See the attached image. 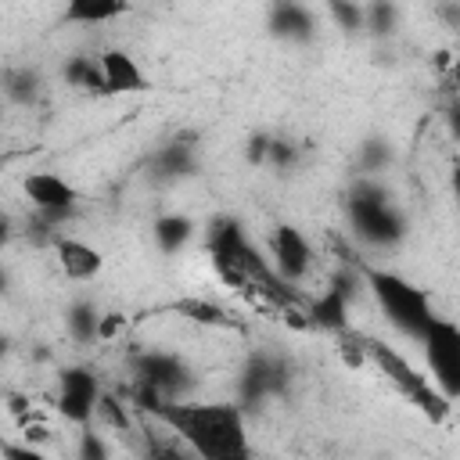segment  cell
<instances>
[{
  "label": "cell",
  "mask_w": 460,
  "mask_h": 460,
  "mask_svg": "<svg viewBox=\"0 0 460 460\" xmlns=\"http://www.w3.org/2000/svg\"><path fill=\"white\" fill-rule=\"evenodd\" d=\"M0 288H4V273H0Z\"/></svg>",
  "instance_id": "29"
},
{
  "label": "cell",
  "mask_w": 460,
  "mask_h": 460,
  "mask_svg": "<svg viewBox=\"0 0 460 460\" xmlns=\"http://www.w3.org/2000/svg\"><path fill=\"white\" fill-rule=\"evenodd\" d=\"M4 237H7V219L0 216V241H4Z\"/></svg>",
  "instance_id": "27"
},
{
  "label": "cell",
  "mask_w": 460,
  "mask_h": 460,
  "mask_svg": "<svg viewBox=\"0 0 460 460\" xmlns=\"http://www.w3.org/2000/svg\"><path fill=\"white\" fill-rule=\"evenodd\" d=\"M93 413H101L104 424H115L119 431H129V417L122 413V402L115 395H97V410Z\"/></svg>",
  "instance_id": "16"
},
{
  "label": "cell",
  "mask_w": 460,
  "mask_h": 460,
  "mask_svg": "<svg viewBox=\"0 0 460 460\" xmlns=\"http://www.w3.org/2000/svg\"><path fill=\"white\" fill-rule=\"evenodd\" d=\"M43 438H47L43 424H25V442H43Z\"/></svg>",
  "instance_id": "25"
},
{
  "label": "cell",
  "mask_w": 460,
  "mask_h": 460,
  "mask_svg": "<svg viewBox=\"0 0 460 460\" xmlns=\"http://www.w3.org/2000/svg\"><path fill=\"white\" fill-rule=\"evenodd\" d=\"M313 323L331 327V331L345 327V295H341V288H331L323 298L313 302Z\"/></svg>",
  "instance_id": "14"
},
{
  "label": "cell",
  "mask_w": 460,
  "mask_h": 460,
  "mask_svg": "<svg viewBox=\"0 0 460 460\" xmlns=\"http://www.w3.org/2000/svg\"><path fill=\"white\" fill-rule=\"evenodd\" d=\"M97 377L83 367H65L58 374V413L72 424H86L97 410Z\"/></svg>",
  "instance_id": "4"
},
{
  "label": "cell",
  "mask_w": 460,
  "mask_h": 460,
  "mask_svg": "<svg viewBox=\"0 0 460 460\" xmlns=\"http://www.w3.org/2000/svg\"><path fill=\"white\" fill-rule=\"evenodd\" d=\"M180 309L190 313V320H201V323H219V320H223V313H219L212 302H183Z\"/></svg>",
  "instance_id": "20"
},
{
  "label": "cell",
  "mask_w": 460,
  "mask_h": 460,
  "mask_svg": "<svg viewBox=\"0 0 460 460\" xmlns=\"http://www.w3.org/2000/svg\"><path fill=\"white\" fill-rule=\"evenodd\" d=\"M420 338H424V345H428L431 385L453 402L456 392H460V331H456L453 320L435 316Z\"/></svg>",
  "instance_id": "3"
},
{
  "label": "cell",
  "mask_w": 460,
  "mask_h": 460,
  "mask_svg": "<svg viewBox=\"0 0 460 460\" xmlns=\"http://www.w3.org/2000/svg\"><path fill=\"white\" fill-rule=\"evenodd\" d=\"M97 68H101V79H104V93H140V90H147V75L119 47L104 50L97 58Z\"/></svg>",
  "instance_id": "5"
},
{
  "label": "cell",
  "mask_w": 460,
  "mask_h": 460,
  "mask_svg": "<svg viewBox=\"0 0 460 460\" xmlns=\"http://www.w3.org/2000/svg\"><path fill=\"white\" fill-rule=\"evenodd\" d=\"M122 11H129V4H122V0H72L65 18L90 25V22H108V18H115Z\"/></svg>",
  "instance_id": "12"
},
{
  "label": "cell",
  "mask_w": 460,
  "mask_h": 460,
  "mask_svg": "<svg viewBox=\"0 0 460 460\" xmlns=\"http://www.w3.org/2000/svg\"><path fill=\"white\" fill-rule=\"evenodd\" d=\"M25 198L40 208V212H65L75 205V187L68 180H61L58 172H29L25 183H22Z\"/></svg>",
  "instance_id": "6"
},
{
  "label": "cell",
  "mask_w": 460,
  "mask_h": 460,
  "mask_svg": "<svg viewBox=\"0 0 460 460\" xmlns=\"http://www.w3.org/2000/svg\"><path fill=\"white\" fill-rule=\"evenodd\" d=\"M370 288H374V295H377L385 316H388L399 331L420 338V334L428 331V323L435 320V313H431V295H428L424 288H417V284H410V280H402V277H395V273H385V270H370Z\"/></svg>",
  "instance_id": "2"
},
{
  "label": "cell",
  "mask_w": 460,
  "mask_h": 460,
  "mask_svg": "<svg viewBox=\"0 0 460 460\" xmlns=\"http://www.w3.org/2000/svg\"><path fill=\"white\" fill-rule=\"evenodd\" d=\"M155 460H190V456H183V453H158Z\"/></svg>",
  "instance_id": "26"
},
{
  "label": "cell",
  "mask_w": 460,
  "mask_h": 460,
  "mask_svg": "<svg viewBox=\"0 0 460 460\" xmlns=\"http://www.w3.org/2000/svg\"><path fill=\"white\" fill-rule=\"evenodd\" d=\"M140 406L165 420L201 460H248V431L230 402H172L140 385Z\"/></svg>",
  "instance_id": "1"
},
{
  "label": "cell",
  "mask_w": 460,
  "mask_h": 460,
  "mask_svg": "<svg viewBox=\"0 0 460 460\" xmlns=\"http://www.w3.org/2000/svg\"><path fill=\"white\" fill-rule=\"evenodd\" d=\"M273 259L284 280H298L309 270V244L295 226H277L273 237Z\"/></svg>",
  "instance_id": "7"
},
{
  "label": "cell",
  "mask_w": 460,
  "mask_h": 460,
  "mask_svg": "<svg viewBox=\"0 0 460 460\" xmlns=\"http://www.w3.org/2000/svg\"><path fill=\"white\" fill-rule=\"evenodd\" d=\"M370 22L377 25V32H388V22H392V7H388V4H374V7H370Z\"/></svg>",
  "instance_id": "23"
},
{
  "label": "cell",
  "mask_w": 460,
  "mask_h": 460,
  "mask_svg": "<svg viewBox=\"0 0 460 460\" xmlns=\"http://www.w3.org/2000/svg\"><path fill=\"white\" fill-rule=\"evenodd\" d=\"M363 349H367V352H370V356L381 363V370H385V374H388V377H392V381H395V385H399V388H402L410 399H413V395H417V392H420V388L431 381V377L417 374V370H413V367H410L402 356H395V352H392L388 345H381V341H370V345H363Z\"/></svg>",
  "instance_id": "9"
},
{
  "label": "cell",
  "mask_w": 460,
  "mask_h": 460,
  "mask_svg": "<svg viewBox=\"0 0 460 460\" xmlns=\"http://www.w3.org/2000/svg\"><path fill=\"white\" fill-rule=\"evenodd\" d=\"M180 363L172 359V356H144L140 359V377H144V385L151 388V392H158V395H165L169 388H176V381H180Z\"/></svg>",
  "instance_id": "11"
},
{
  "label": "cell",
  "mask_w": 460,
  "mask_h": 460,
  "mask_svg": "<svg viewBox=\"0 0 460 460\" xmlns=\"http://www.w3.org/2000/svg\"><path fill=\"white\" fill-rule=\"evenodd\" d=\"M122 327H126V316H122V313H104V316H97V338H101V341H111Z\"/></svg>",
  "instance_id": "21"
},
{
  "label": "cell",
  "mask_w": 460,
  "mask_h": 460,
  "mask_svg": "<svg viewBox=\"0 0 460 460\" xmlns=\"http://www.w3.org/2000/svg\"><path fill=\"white\" fill-rule=\"evenodd\" d=\"M0 352H4V338H0Z\"/></svg>",
  "instance_id": "28"
},
{
  "label": "cell",
  "mask_w": 460,
  "mask_h": 460,
  "mask_svg": "<svg viewBox=\"0 0 460 460\" xmlns=\"http://www.w3.org/2000/svg\"><path fill=\"white\" fill-rule=\"evenodd\" d=\"M68 79H72L75 86H86V90H93V93H104L101 68H97V65H90L86 58H79V61H72V65H68Z\"/></svg>",
  "instance_id": "15"
},
{
  "label": "cell",
  "mask_w": 460,
  "mask_h": 460,
  "mask_svg": "<svg viewBox=\"0 0 460 460\" xmlns=\"http://www.w3.org/2000/svg\"><path fill=\"white\" fill-rule=\"evenodd\" d=\"M331 11H334V18H338V22H345L349 29H356V25H359V18H363V11H359V7H352V4H345V7H341V4H331Z\"/></svg>",
  "instance_id": "22"
},
{
  "label": "cell",
  "mask_w": 460,
  "mask_h": 460,
  "mask_svg": "<svg viewBox=\"0 0 460 460\" xmlns=\"http://www.w3.org/2000/svg\"><path fill=\"white\" fill-rule=\"evenodd\" d=\"M68 323H72L75 338L97 334V316H93V309H90V305H75V309H72V316H68Z\"/></svg>",
  "instance_id": "17"
},
{
  "label": "cell",
  "mask_w": 460,
  "mask_h": 460,
  "mask_svg": "<svg viewBox=\"0 0 460 460\" xmlns=\"http://www.w3.org/2000/svg\"><path fill=\"white\" fill-rule=\"evenodd\" d=\"M58 266L65 270V277L72 280H93L104 266L101 252L86 241H75V237H61L58 241Z\"/></svg>",
  "instance_id": "8"
},
{
  "label": "cell",
  "mask_w": 460,
  "mask_h": 460,
  "mask_svg": "<svg viewBox=\"0 0 460 460\" xmlns=\"http://www.w3.org/2000/svg\"><path fill=\"white\" fill-rule=\"evenodd\" d=\"M341 359H349L352 367H359V363H363V352H359V345H352V341H341Z\"/></svg>",
  "instance_id": "24"
},
{
  "label": "cell",
  "mask_w": 460,
  "mask_h": 460,
  "mask_svg": "<svg viewBox=\"0 0 460 460\" xmlns=\"http://www.w3.org/2000/svg\"><path fill=\"white\" fill-rule=\"evenodd\" d=\"M194 234V223L187 216H162L155 223V241L162 252H180Z\"/></svg>",
  "instance_id": "13"
},
{
  "label": "cell",
  "mask_w": 460,
  "mask_h": 460,
  "mask_svg": "<svg viewBox=\"0 0 460 460\" xmlns=\"http://www.w3.org/2000/svg\"><path fill=\"white\" fill-rule=\"evenodd\" d=\"M0 456L4 460H47L40 449H32L29 442H0Z\"/></svg>",
  "instance_id": "19"
},
{
  "label": "cell",
  "mask_w": 460,
  "mask_h": 460,
  "mask_svg": "<svg viewBox=\"0 0 460 460\" xmlns=\"http://www.w3.org/2000/svg\"><path fill=\"white\" fill-rule=\"evenodd\" d=\"M352 212H356V223H359V230L367 237H377V241L399 237V223H395V216L381 201H356Z\"/></svg>",
  "instance_id": "10"
},
{
  "label": "cell",
  "mask_w": 460,
  "mask_h": 460,
  "mask_svg": "<svg viewBox=\"0 0 460 460\" xmlns=\"http://www.w3.org/2000/svg\"><path fill=\"white\" fill-rule=\"evenodd\" d=\"M79 460H108V446L97 431H83L79 438Z\"/></svg>",
  "instance_id": "18"
}]
</instances>
